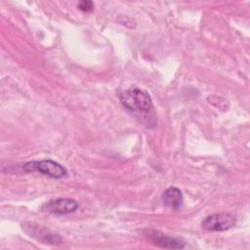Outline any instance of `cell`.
<instances>
[{
    "label": "cell",
    "mask_w": 250,
    "mask_h": 250,
    "mask_svg": "<svg viewBox=\"0 0 250 250\" xmlns=\"http://www.w3.org/2000/svg\"><path fill=\"white\" fill-rule=\"evenodd\" d=\"M118 97L124 107L133 113L147 114L153 109L152 100L149 94L137 86H131L121 91Z\"/></svg>",
    "instance_id": "6da1fadb"
},
{
    "label": "cell",
    "mask_w": 250,
    "mask_h": 250,
    "mask_svg": "<svg viewBox=\"0 0 250 250\" xmlns=\"http://www.w3.org/2000/svg\"><path fill=\"white\" fill-rule=\"evenodd\" d=\"M22 229L28 235L32 236L33 238H35L37 240L43 241L45 243L59 244L62 242V238L58 234L53 233L38 225L28 223V224H24L22 226Z\"/></svg>",
    "instance_id": "5b68a950"
},
{
    "label": "cell",
    "mask_w": 250,
    "mask_h": 250,
    "mask_svg": "<svg viewBox=\"0 0 250 250\" xmlns=\"http://www.w3.org/2000/svg\"><path fill=\"white\" fill-rule=\"evenodd\" d=\"M79 204L72 198H56L41 206V210L54 215H66L76 211Z\"/></svg>",
    "instance_id": "277c9868"
},
{
    "label": "cell",
    "mask_w": 250,
    "mask_h": 250,
    "mask_svg": "<svg viewBox=\"0 0 250 250\" xmlns=\"http://www.w3.org/2000/svg\"><path fill=\"white\" fill-rule=\"evenodd\" d=\"M146 231V235L149 240L159 247L168 249H182L185 247L184 241L179 238L168 236L155 229H147Z\"/></svg>",
    "instance_id": "8992f818"
},
{
    "label": "cell",
    "mask_w": 250,
    "mask_h": 250,
    "mask_svg": "<svg viewBox=\"0 0 250 250\" xmlns=\"http://www.w3.org/2000/svg\"><path fill=\"white\" fill-rule=\"evenodd\" d=\"M236 224V218L227 212L215 213L207 216L201 223L204 229L208 231H225Z\"/></svg>",
    "instance_id": "3957f363"
},
{
    "label": "cell",
    "mask_w": 250,
    "mask_h": 250,
    "mask_svg": "<svg viewBox=\"0 0 250 250\" xmlns=\"http://www.w3.org/2000/svg\"><path fill=\"white\" fill-rule=\"evenodd\" d=\"M95 5L92 1L90 0H82L80 1L78 4H77V8L82 11V12H85V13H88V12H91L93 11Z\"/></svg>",
    "instance_id": "ba28073f"
},
{
    "label": "cell",
    "mask_w": 250,
    "mask_h": 250,
    "mask_svg": "<svg viewBox=\"0 0 250 250\" xmlns=\"http://www.w3.org/2000/svg\"><path fill=\"white\" fill-rule=\"evenodd\" d=\"M162 201L165 206L173 210H179L183 206L184 197L182 191L178 188L170 187L163 192Z\"/></svg>",
    "instance_id": "52a82bcc"
},
{
    "label": "cell",
    "mask_w": 250,
    "mask_h": 250,
    "mask_svg": "<svg viewBox=\"0 0 250 250\" xmlns=\"http://www.w3.org/2000/svg\"><path fill=\"white\" fill-rule=\"evenodd\" d=\"M23 170L26 173L38 172L54 179H60L66 175V169L59 162L51 159H42L27 162L23 165Z\"/></svg>",
    "instance_id": "7a4b0ae2"
}]
</instances>
